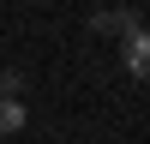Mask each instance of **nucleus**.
<instances>
[{"label": "nucleus", "mask_w": 150, "mask_h": 144, "mask_svg": "<svg viewBox=\"0 0 150 144\" xmlns=\"http://www.w3.org/2000/svg\"><path fill=\"white\" fill-rule=\"evenodd\" d=\"M126 72L132 78H150V30H132L126 36Z\"/></svg>", "instance_id": "2"}, {"label": "nucleus", "mask_w": 150, "mask_h": 144, "mask_svg": "<svg viewBox=\"0 0 150 144\" xmlns=\"http://www.w3.org/2000/svg\"><path fill=\"white\" fill-rule=\"evenodd\" d=\"M18 126H24V102L18 96H0V138H12Z\"/></svg>", "instance_id": "3"}, {"label": "nucleus", "mask_w": 150, "mask_h": 144, "mask_svg": "<svg viewBox=\"0 0 150 144\" xmlns=\"http://www.w3.org/2000/svg\"><path fill=\"white\" fill-rule=\"evenodd\" d=\"M90 24H96L102 36H120V42H126V36L138 30V12H120V6H108V12H96Z\"/></svg>", "instance_id": "1"}]
</instances>
